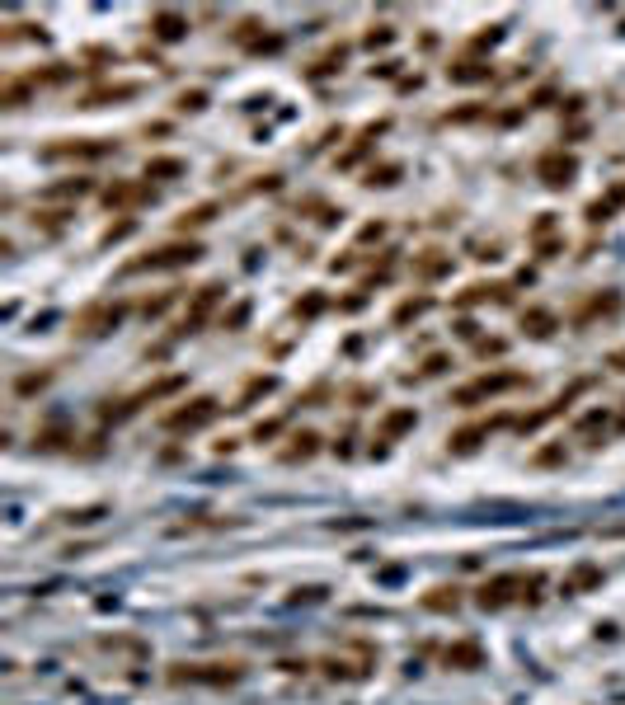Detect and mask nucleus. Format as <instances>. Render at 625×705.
Returning <instances> with one entry per match:
<instances>
[{
    "label": "nucleus",
    "mask_w": 625,
    "mask_h": 705,
    "mask_svg": "<svg viewBox=\"0 0 625 705\" xmlns=\"http://www.w3.org/2000/svg\"><path fill=\"white\" fill-rule=\"evenodd\" d=\"M207 254L197 240H170V245H160V250H151V254L132 259L127 268H122V277L132 273H165V268H188V264H197V259Z\"/></svg>",
    "instance_id": "nucleus-1"
},
{
    "label": "nucleus",
    "mask_w": 625,
    "mask_h": 705,
    "mask_svg": "<svg viewBox=\"0 0 625 705\" xmlns=\"http://www.w3.org/2000/svg\"><path fill=\"white\" fill-rule=\"evenodd\" d=\"M522 386H527V376H522V372H489V376H475L470 386H461L451 400H456L461 410H470V405H480V400H489V395L522 391Z\"/></svg>",
    "instance_id": "nucleus-2"
},
{
    "label": "nucleus",
    "mask_w": 625,
    "mask_h": 705,
    "mask_svg": "<svg viewBox=\"0 0 625 705\" xmlns=\"http://www.w3.org/2000/svg\"><path fill=\"white\" fill-rule=\"evenodd\" d=\"M117 141H99V137H66V141H52L42 146V160H104L113 156Z\"/></svg>",
    "instance_id": "nucleus-3"
},
{
    "label": "nucleus",
    "mask_w": 625,
    "mask_h": 705,
    "mask_svg": "<svg viewBox=\"0 0 625 705\" xmlns=\"http://www.w3.org/2000/svg\"><path fill=\"white\" fill-rule=\"evenodd\" d=\"M245 667L240 663H179L170 672V682H202V686H226V682H240Z\"/></svg>",
    "instance_id": "nucleus-4"
},
{
    "label": "nucleus",
    "mask_w": 625,
    "mask_h": 705,
    "mask_svg": "<svg viewBox=\"0 0 625 705\" xmlns=\"http://www.w3.org/2000/svg\"><path fill=\"white\" fill-rule=\"evenodd\" d=\"M536 179L550 184V188H569V184L578 179V160L565 156V151H541V156H536Z\"/></svg>",
    "instance_id": "nucleus-5"
},
{
    "label": "nucleus",
    "mask_w": 625,
    "mask_h": 705,
    "mask_svg": "<svg viewBox=\"0 0 625 705\" xmlns=\"http://www.w3.org/2000/svg\"><path fill=\"white\" fill-rule=\"evenodd\" d=\"M122 315H127V306H122V301H95V306H85V311H80L76 330L95 339V334L117 330V325H122Z\"/></svg>",
    "instance_id": "nucleus-6"
},
{
    "label": "nucleus",
    "mask_w": 625,
    "mask_h": 705,
    "mask_svg": "<svg viewBox=\"0 0 625 705\" xmlns=\"http://www.w3.org/2000/svg\"><path fill=\"white\" fill-rule=\"evenodd\" d=\"M212 419H216V400L212 395H197V400H188L184 410L165 414V428L170 432H193V428H202V423H212Z\"/></svg>",
    "instance_id": "nucleus-7"
},
{
    "label": "nucleus",
    "mask_w": 625,
    "mask_h": 705,
    "mask_svg": "<svg viewBox=\"0 0 625 705\" xmlns=\"http://www.w3.org/2000/svg\"><path fill=\"white\" fill-rule=\"evenodd\" d=\"M512 588H522V574H498V578H489L480 592H475V602L485 611H503L512 602Z\"/></svg>",
    "instance_id": "nucleus-8"
},
{
    "label": "nucleus",
    "mask_w": 625,
    "mask_h": 705,
    "mask_svg": "<svg viewBox=\"0 0 625 705\" xmlns=\"http://www.w3.org/2000/svg\"><path fill=\"white\" fill-rule=\"evenodd\" d=\"M146 29H151V38L156 42H179V38H188V15H179V10H156L151 19H146Z\"/></svg>",
    "instance_id": "nucleus-9"
},
{
    "label": "nucleus",
    "mask_w": 625,
    "mask_h": 705,
    "mask_svg": "<svg viewBox=\"0 0 625 705\" xmlns=\"http://www.w3.org/2000/svg\"><path fill=\"white\" fill-rule=\"evenodd\" d=\"M151 197H156V188H146V184H127V179H122V184H108V188H104V207H108V212H113V207H117V212H127V207L151 202Z\"/></svg>",
    "instance_id": "nucleus-10"
},
{
    "label": "nucleus",
    "mask_w": 625,
    "mask_h": 705,
    "mask_svg": "<svg viewBox=\"0 0 625 705\" xmlns=\"http://www.w3.org/2000/svg\"><path fill=\"white\" fill-rule=\"evenodd\" d=\"M226 296V287L221 282H207V287H197V296H193V306H188V315H184V330L193 334V330H202L207 325V315L216 311V301Z\"/></svg>",
    "instance_id": "nucleus-11"
},
{
    "label": "nucleus",
    "mask_w": 625,
    "mask_h": 705,
    "mask_svg": "<svg viewBox=\"0 0 625 705\" xmlns=\"http://www.w3.org/2000/svg\"><path fill=\"white\" fill-rule=\"evenodd\" d=\"M442 663L456 667V672H470V667H485V649L475 645V640H456V645H447V654H442Z\"/></svg>",
    "instance_id": "nucleus-12"
},
{
    "label": "nucleus",
    "mask_w": 625,
    "mask_h": 705,
    "mask_svg": "<svg viewBox=\"0 0 625 705\" xmlns=\"http://www.w3.org/2000/svg\"><path fill=\"white\" fill-rule=\"evenodd\" d=\"M141 85L137 80H122V85H99V90H90V95L80 99V108H99V104H117V99H137Z\"/></svg>",
    "instance_id": "nucleus-13"
},
{
    "label": "nucleus",
    "mask_w": 625,
    "mask_h": 705,
    "mask_svg": "<svg viewBox=\"0 0 625 705\" xmlns=\"http://www.w3.org/2000/svg\"><path fill=\"white\" fill-rule=\"evenodd\" d=\"M480 301H508V287H503V282H475V287H466V292L456 296L461 311H466V306H480Z\"/></svg>",
    "instance_id": "nucleus-14"
},
{
    "label": "nucleus",
    "mask_w": 625,
    "mask_h": 705,
    "mask_svg": "<svg viewBox=\"0 0 625 705\" xmlns=\"http://www.w3.org/2000/svg\"><path fill=\"white\" fill-rule=\"evenodd\" d=\"M616 311H621V292L592 296V301H583V311L574 315V325H587V320H597V315H616Z\"/></svg>",
    "instance_id": "nucleus-15"
},
{
    "label": "nucleus",
    "mask_w": 625,
    "mask_h": 705,
    "mask_svg": "<svg viewBox=\"0 0 625 705\" xmlns=\"http://www.w3.org/2000/svg\"><path fill=\"white\" fill-rule=\"evenodd\" d=\"M489 428H494V423H470V428L451 432V442H447V447L456 451V456H470V451H475V447H480V442L489 437Z\"/></svg>",
    "instance_id": "nucleus-16"
},
{
    "label": "nucleus",
    "mask_w": 625,
    "mask_h": 705,
    "mask_svg": "<svg viewBox=\"0 0 625 705\" xmlns=\"http://www.w3.org/2000/svg\"><path fill=\"white\" fill-rule=\"evenodd\" d=\"M188 386V376H165V381H156V386H146L141 395H132V410H141V405H151V400H165V395H174Z\"/></svg>",
    "instance_id": "nucleus-17"
},
{
    "label": "nucleus",
    "mask_w": 625,
    "mask_h": 705,
    "mask_svg": "<svg viewBox=\"0 0 625 705\" xmlns=\"http://www.w3.org/2000/svg\"><path fill=\"white\" fill-rule=\"evenodd\" d=\"M414 423H419V414H414V410H391L386 419H381V442H395V437L409 432Z\"/></svg>",
    "instance_id": "nucleus-18"
},
{
    "label": "nucleus",
    "mask_w": 625,
    "mask_h": 705,
    "mask_svg": "<svg viewBox=\"0 0 625 705\" xmlns=\"http://www.w3.org/2000/svg\"><path fill=\"white\" fill-rule=\"evenodd\" d=\"M315 451H320V432H296L292 447L282 451V461H287V466H296V461H311Z\"/></svg>",
    "instance_id": "nucleus-19"
},
{
    "label": "nucleus",
    "mask_w": 625,
    "mask_h": 705,
    "mask_svg": "<svg viewBox=\"0 0 625 705\" xmlns=\"http://www.w3.org/2000/svg\"><path fill=\"white\" fill-rule=\"evenodd\" d=\"M447 76L456 80V85H475V80L494 76V66H489V61H456V66H447Z\"/></svg>",
    "instance_id": "nucleus-20"
},
{
    "label": "nucleus",
    "mask_w": 625,
    "mask_h": 705,
    "mask_svg": "<svg viewBox=\"0 0 625 705\" xmlns=\"http://www.w3.org/2000/svg\"><path fill=\"white\" fill-rule=\"evenodd\" d=\"M343 57H348V47H343V42H339V47H330V52H325V57H315L311 66H306V76H311V80H320V76H334V71H339V66H343Z\"/></svg>",
    "instance_id": "nucleus-21"
},
{
    "label": "nucleus",
    "mask_w": 625,
    "mask_h": 705,
    "mask_svg": "<svg viewBox=\"0 0 625 705\" xmlns=\"http://www.w3.org/2000/svg\"><path fill=\"white\" fill-rule=\"evenodd\" d=\"M414 273H419V277H442V273H451V254L428 250L423 259H414Z\"/></svg>",
    "instance_id": "nucleus-22"
},
{
    "label": "nucleus",
    "mask_w": 625,
    "mask_h": 705,
    "mask_svg": "<svg viewBox=\"0 0 625 705\" xmlns=\"http://www.w3.org/2000/svg\"><path fill=\"white\" fill-rule=\"evenodd\" d=\"M522 330H527L531 339H546V334L555 330V315L541 311V306H531V311H522Z\"/></svg>",
    "instance_id": "nucleus-23"
},
{
    "label": "nucleus",
    "mask_w": 625,
    "mask_h": 705,
    "mask_svg": "<svg viewBox=\"0 0 625 705\" xmlns=\"http://www.w3.org/2000/svg\"><path fill=\"white\" fill-rule=\"evenodd\" d=\"M461 607V588H432L423 597V611H456Z\"/></svg>",
    "instance_id": "nucleus-24"
},
{
    "label": "nucleus",
    "mask_w": 625,
    "mask_h": 705,
    "mask_svg": "<svg viewBox=\"0 0 625 705\" xmlns=\"http://www.w3.org/2000/svg\"><path fill=\"white\" fill-rule=\"evenodd\" d=\"M29 95H33V80H10V85L0 90V108H24Z\"/></svg>",
    "instance_id": "nucleus-25"
},
{
    "label": "nucleus",
    "mask_w": 625,
    "mask_h": 705,
    "mask_svg": "<svg viewBox=\"0 0 625 705\" xmlns=\"http://www.w3.org/2000/svg\"><path fill=\"white\" fill-rule=\"evenodd\" d=\"M184 175V160L179 156H151L146 160V179H174Z\"/></svg>",
    "instance_id": "nucleus-26"
},
{
    "label": "nucleus",
    "mask_w": 625,
    "mask_h": 705,
    "mask_svg": "<svg viewBox=\"0 0 625 705\" xmlns=\"http://www.w3.org/2000/svg\"><path fill=\"white\" fill-rule=\"evenodd\" d=\"M216 212H221L216 202H197V207H188V212L179 216V231H197V226H207Z\"/></svg>",
    "instance_id": "nucleus-27"
},
{
    "label": "nucleus",
    "mask_w": 625,
    "mask_h": 705,
    "mask_svg": "<svg viewBox=\"0 0 625 705\" xmlns=\"http://www.w3.org/2000/svg\"><path fill=\"white\" fill-rule=\"evenodd\" d=\"M423 311H432V296H409V301H400V306H395L391 325H409L414 315H423Z\"/></svg>",
    "instance_id": "nucleus-28"
},
{
    "label": "nucleus",
    "mask_w": 625,
    "mask_h": 705,
    "mask_svg": "<svg viewBox=\"0 0 625 705\" xmlns=\"http://www.w3.org/2000/svg\"><path fill=\"white\" fill-rule=\"evenodd\" d=\"M90 188H95V179L80 175V179H66V184H52V188H47L42 197H85Z\"/></svg>",
    "instance_id": "nucleus-29"
},
{
    "label": "nucleus",
    "mask_w": 625,
    "mask_h": 705,
    "mask_svg": "<svg viewBox=\"0 0 625 705\" xmlns=\"http://www.w3.org/2000/svg\"><path fill=\"white\" fill-rule=\"evenodd\" d=\"M273 386H277L273 376H250V386H245V395L235 400L231 410H250V400H254V395H268V391H273Z\"/></svg>",
    "instance_id": "nucleus-30"
},
{
    "label": "nucleus",
    "mask_w": 625,
    "mask_h": 705,
    "mask_svg": "<svg viewBox=\"0 0 625 705\" xmlns=\"http://www.w3.org/2000/svg\"><path fill=\"white\" fill-rule=\"evenodd\" d=\"M395 179H400V165H371L362 184H367V188H391Z\"/></svg>",
    "instance_id": "nucleus-31"
},
{
    "label": "nucleus",
    "mask_w": 625,
    "mask_h": 705,
    "mask_svg": "<svg viewBox=\"0 0 625 705\" xmlns=\"http://www.w3.org/2000/svg\"><path fill=\"white\" fill-rule=\"evenodd\" d=\"M292 311H296V320H315V315L325 311V292H306V296H301V301L292 306Z\"/></svg>",
    "instance_id": "nucleus-32"
},
{
    "label": "nucleus",
    "mask_w": 625,
    "mask_h": 705,
    "mask_svg": "<svg viewBox=\"0 0 625 705\" xmlns=\"http://www.w3.org/2000/svg\"><path fill=\"white\" fill-rule=\"evenodd\" d=\"M592 583H602V569H597V565H578V569H574V578L565 583V592H574V588H592Z\"/></svg>",
    "instance_id": "nucleus-33"
},
{
    "label": "nucleus",
    "mask_w": 625,
    "mask_h": 705,
    "mask_svg": "<svg viewBox=\"0 0 625 705\" xmlns=\"http://www.w3.org/2000/svg\"><path fill=\"white\" fill-rule=\"evenodd\" d=\"M179 113H197V108H207V90H184V95L174 99Z\"/></svg>",
    "instance_id": "nucleus-34"
},
{
    "label": "nucleus",
    "mask_w": 625,
    "mask_h": 705,
    "mask_svg": "<svg viewBox=\"0 0 625 705\" xmlns=\"http://www.w3.org/2000/svg\"><path fill=\"white\" fill-rule=\"evenodd\" d=\"M531 466H565V442H555V447H541L536 456H531Z\"/></svg>",
    "instance_id": "nucleus-35"
},
{
    "label": "nucleus",
    "mask_w": 625,
    "mask_h": 705,
    "mask_svg": "<svg viewBox=\"0 0 625 705\" xmlns=\"http://www.w3.org/2000/svg\"><path fill=\"white\" fill-rule=\"evenodd\" d=\"M47 381H52V372H29V376H19V381H15V391H19V395H33V391H42Z\"/></svg>",
    "instance_id": "nucleus-36"
},
{
    "label": "nucleus",
    "mask_w": 625,
    "mask_h": 705,
    "mask_svg": "<svg viewBox=\"0 0 625 705\" xmlns=\"http://www.w3.org/2000/svg\"><path fill=\"white\" fill-rule=\"evenodd\" d=\"M174 296H179V292H160V296H151V301L141 306V315H146V320H156V315H165V311H170V301H174Z\"/></svg>",
    "instance_id": "nucleus-37"
},
{
    "label": "nucleus",
    "mask_w": 625,
    "mask_h": 705,
    "mask_svg": "<svg viewBox=\"0 0 625 705\" xmlns=\"http://www.w3.org/2000/svg\"><path fill=\"white\" fill-rule=\"evenodd\" d=\"M447 367H451L447 352H428V357H423V372H419V376H442Z\"/></svg>",
    "instance_id": "nucleus-38"
},
{
    "label": "nucleus",
    "mask_w": 625,
    "mask_h": 705,
    "mask_svg": "<svg viewBox=\"0 0 625 705\" xmlns=\"http://www.w3.org/2000/svg\"><path fill=\"white\" fill-rule=\"evenodd\" d=\"M362 42H367L371 52H376V47H386V42H395V29H391V24H376V29H371V33H367Z\"/></svg>",
    "instance_id": "nucleus-39"
},
{
    "label": "nucleus",
    "mask_w": 625,
    "mask_h": 705,
    "mask_svg": "<svg viewBox=\"0 0 625 705\" xmlns=\"http://www.w3.org/2000/svg\"><path fill=\"white\" fill-rule=\"evenodd\" d=\"M550 231H555V212H541V216H536V226H531V240L541 245V240H550Z\"/></svg>",
    "instance_id": "nucleus-40"
},
{
    "label": "nucleus",
    "mask_w": 625,
    "mask_h": 705,
    "mask_svg": "<svg viewBox=\"0 0 625 705\" xmlns=\"http://www.w3.org/2000/svg\"><path fill=\"white\" fill-rule=\"evenodd\" d=\"M66 216H71V212H33V226H38V221H42V226H47V231L57 235L61 226H66Z\"/></svg>",
    "instance_id": "nucleus-41"
},
{
    "label": "nucleus",
    "mask_w": 625,
    "mask_h": 705,
    "mask_svg": "<svg viewBox=\"0 0 625 705\" xmlns=\"http://www.w3.org/2000/svg\"><path fill=\"white\" fill-rule=\"evenodd\" d=\"M503 348H508L503 339H475V352H480V357H498Z\"/></svg>",
    "instance_id": "nucleus-42"
},
{
    "label": "nucleus",
    "mask_w": 625,
    "mask_h": 705,
    "mask_svg": "<svg viewBox=\"0 0 625 705\" xmlns=\"http://www.w3.org/2000/svg\"><path fill=\"white\" fill-rule=\"evenodd\" d=\"M587 221H592V226L611 221V202H587Z\"/></svg>",
    "instance_id": "nucleus-43"
},
{
    "label": "nucleus",
    "mask_w": 625,
    "mask_h": 705,
    "mask_svg": "<svg viewBox=\"0 0 625 705\" xmlns=\"http://www.w3.org/2000/svg\"><path fill=\"white\" fill-rule=\"evenodd\" d=\"M245 320H250V301H240V306H235V311L226 315V330H240Z\"/></svg>",
    "instance_id": "nucleus-44"
},
{
    "label": "nucleus",
    "mask_w": 625,
    "mask_h": 705,
    "mask_svg": "<svg viewBox=\"0 0 625 705\" xmlns=\"http://www.w3.org/2000/svg\"><path fill=\"white\" fill-rule=\"evenodd\" d=\"M277 432H282V419H268V423H259V428H254V437H259V442H268V437H277Z\"/></svg>",
    "instance_id": "nucleus-45"
},
{
    "label": "nucleus",
    "mask_w": 625,
    "mask_h": 705,
    "mask_svg": "<svg viewBox=\"0 0 625 705\" xmlns=\"http://www.w3.org/2000/svg\"><path fill=\"white\" fill-rule=\"evenodd\" d=\"M122 235H132V221H117V226H108V231H104V245H113V240H122Z\"/></svg>",
    "instance_id": "nucleus-46"
},
{
    "label": "nucleus",
    "mask_w": 625,
    "mask_h": 705,
    "mask_svg": "<svg viewBox=\"0 0 625 705\" xmlns=\"http://www.w3.org/2000/svg\"><path fill=\"white\" fill-rule=\"evenodd\" d=\"M99 512H104V508H99V503H95V508H80V512H66V522H80V527H85V522H95Z\"/></svg>",
    "instance_id": "nucleus-47"
},
{
    "label": "nucleus",
    "mask_w": 625,
    "mask_h": 705,
    "mask_svg": "<svg viewBox=\"0 0 625 705\" xmlns=\"http://www.w3.org/2000/svg\"><path fill=\"white\" fill-rule=\"evenodd\" d=\"M550 99H555V90H550V85H541V90H536V95L527 99V108H546Z\"/></svg>",
    "instance_id": "nucleus-48"
},
{
    "label": "nucleus",
    "mask_w": 625,
    "mask_h": 705,
    "mask_svg": "<svg viewBox=\"0 0 625 705\" xmlns=\"http://www.w3.org/2000/svg\"><path fill=\"white\" fill-rule=\"evenodd\" d=\"M536 250H541V259H555V254H560V250H565V240H541Z\"/></svg>",
    "instance_id": "nucleus-49"
},
{
    "label": "nucleus",
    "mask_w": 625,
    "mask_h": 705,
    "mask_svg": "<svg viewBox=\"0 0 625 705\" xmlns=\"http://www.w3.org/2000/svg\"><path fill=\"white\" fill-rule=\"evenodd\" d=\"M480 118V108H456V113H447V122H475Z\"/></svg>",
    "instance_id": "nucleus-50"
},
{
    "label": "nucleus",
    "mask_w": 625,
    "mask_h": 705,
    "mask_svg": "<svg viewBox=\"0 0 625 705\" xmlns=\"http://www.w3.org/2000/svg\"><path fill=\"white\" fill-rule=\"evenodd\" d=\"M606 367H611V372H625V348H616V352H606Z\"/></svg>",
    "instance_id": "nucleus-51"
},
{
    "label": "nucleus",
    "mask_w": 625,
    "mask_h": 705,
    "mask_svg": "<svg viewBox=\"0 0 625 705\" xmlns=\"http://www.w3.org/2000/svg\"><path fill=\"white\" fill-rule=\"evenodd\" d=\"M386 235V221H371V226H362V240H381Z\"/></svg>",
    "instance_id": "nucleus-52"
},
{
    "label": "nucleus",
    "mask_w": 625,
    "mask_h": 705,
    "mask_svg": "<svg viewBox=\"0 0 625 705\" xmlns=\"http://www.w3.org/2000/svg\"><path fill=\"white\" fill-rule=\"evenodd\" d=\"M456 334H461V339H475L480 325H475V320H456Z\"/></svg>",
    "instance_id": "nucleus-53"
},
{
    "label": "nucleus",
    "mask_w": 625,
    "mask_h": 705,
    "mask_svg": "<svg viewBox=\"0 0 625 705\" xmlns=\"http://www.w3.org/2000/svg\"><path fill=\"white\" fill-rule=\"evenodd\" d=\"M395 71H400V61H381V66H371V76H381V80L395 76Z\"/></svg>",
    "instance_id": "nucleus-54"
},
{
    "label": "nucleus",
    "mask_w": 625,
    "mask_h": 705,
    "mask_svg": "<svg viewBox=\"0 0 625 705\" xmlns=\"http://www.w3.org/2000/svg\"><path fill=\"white\" fill-rule=\"evenodd\" d=\"M362 301H367V296L357 292V296H343V301H339V306H343V311H362Z\"/></svg>",
    "instance_id": "nucleus-55"
},
{
    "label": "nucleus",
    "mask_w": 625,
    "mask_h": 705,
    "mask_svg": "<svg viewBox=\"0 0 625 705\" xmlns=\"http://www.w3.org/2000/svg\"><path fill=\"white\" fill-rule=\"evenodd\" d=\"M616 428H621V432H625V410H621V419H616Z\"/></svg>",
    "instance_id": "nucleus-56"
}]
</instances>
